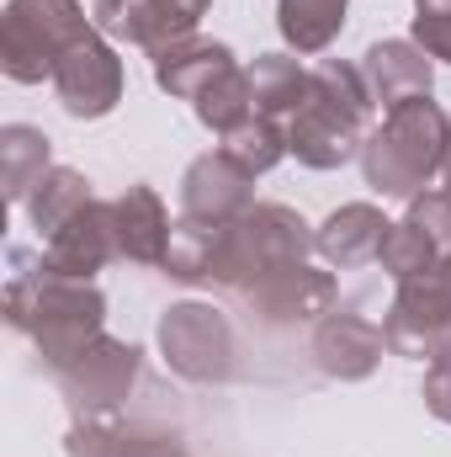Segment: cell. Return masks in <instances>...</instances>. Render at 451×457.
<instances>
[{"label":"cell","mask_w":451,"mask_h":457,"mask_svg":"<svg viewBox=\"0 0 451 457\" xmlns=\"http://www.w3.org/2000/svg\"><path fill=\"white\" fill-rule=\"evenodd\" d=\"M414 16H451V0H414Z\"/></svg>","instance_id":"cell-31"},{"label":"cell","mask_w":451,"mask_h":457,"mask_svg":"<svg viewBox=\"0 0 451 457\" xmlns=\"http://www.w3.org/2000/svg\"><path fill=\"white\" fill-rule=\"evenodd\" d=\"M48 133L43 128H27V122H11L0 128V187H5V203H27V192L48 176Z\"/></svg>","instance_id":"cell-20"},{"label":"cell","mask_w":451,"mask_h":457,"mask_svg":"<svg viewBox=\"0 0 451 457\" xmlns=\"http://www.w3.org/2000/svg\"><path fill=\"white\" fill-rule=\"evenodd\" d=\"M366 86H372V102L377 107H398V102H414V96H430V54L414 43V37H388V43H372L366 48V64H361Z\"/></svg>","instance_id":"cell-14"},{"label":"cell","mask_w":451,"mask_h":457,"mask_svg":"<svg viewBox=\"0 0 451 457\" xmlns=\"http://www.w3.org/2000/svg\"><path fill=\"white\" fill-rule=\"evenodd\" d=\"M218 228H224V224H197V219H181V224H176V234H170L165 277H176V282H208Z\"/></svg>","instance_id":"cell-25"},{"label":"cell","mask_w":451,"mask_h":457,"mask_svg":"<svg viewBox=\"0 0 451 457\" xmlns=\"http://www.w3.org/2000/svg\"><path fill=\"white\" fill-rule=\"evenodd\" d=\"M170 5H176V11H181V16H186V21H202V16H208V5H213V0H170Z\"/></svg>","instance_id":"cell-30"},{"label":"cell","mask_w":451,"mask_h":457,"mask_svg":"<svg viewBox=\"0 0 451 457\" xmlns=\"http://www.w3.org/2000/svg\"><path fill=\"white\" fill-rule=\"evenodd\" d=\"M388 234H393V224L382 219V208H372V203H345V208H335V213L319 224L314 250H319L335 271H345V266L377 261L382 245H388Z\"/></svg>","instance_id":"cell-16"},{"label":"cell","mask_w":451,"mask_h":457,"mask_svg":"<svg viewBox=\"0 0 451 457\" xmlns=\"http://www.w3.org/2000/svg\"><path fill=\"white\" fill-rule=\"evenodd\" d=\"M255 176L239 170L224 149L218 154H202L186 165L181 176V219H197V224H234L244 208H255Z\"/></svg>","instance_id":"cell-10"},{"label":"cell","mask_w":451,"mask_h":457,"mask_svg":"<svg viewBox=\"0 0 451 457\" xmlns=\"http://www.w3.org/2000/svg\"><path fill=\"white\" fill-rule=\"evenodd\" d=\"M96 32L102 37H117V43H133V48H170L181 37L197 32V21H186L170 0H96Z\"/></svg>","instance_id":"cell-13"},{"label":"cell","mask_w":451,"mask_h":457,"mask_svg":"<svg viewBox=\"0 0 451 457\" xmlns=\"http://www.w3.org/2000/svg\"><path fill=\"white\" fill-rule=\"evenodd\" d=\"M308 250H314V228L303 224V213H292V208H282V203H255V208H244L234 224L218 228L208 282L244 298V293L260 287L266 277H276V271H287V266H303Z\"/></svg>","instance_id":"cell-3"},{"label":"cell","mask_w":451,"mask_h":457,"mask_svg":"<svg viewBox=\"0 0 451 457\" xmlns=\"http://www.w3.org/2000/svg\"><path fill=\"white\" fill-rule=\"evenodd\" d=\"M160 351L186 383H228L234 378V330L213 303H176L160 320Z\"/></svg>","instance_id":"cell-5"},{"label":"cell","mask_w":451,"mask_h":457,"mask_svg":"<svg viewBox=\"0 0 451 457\" xmlns=\"http://www.w3.org/2000/svg\"><path fill=\"white\" fill-rule=\"evenodd\" d=\"M224 154L239 165V170H250V176H266L282 154H287V128L276 122V117H244L239 128H228L224 133Z\"/></svg>","instance_id":"cell-23"},{"label":"cell","mask_w":451,"mask_h":457,"mask_svg":"<svg viewBox=\"0 0 451 457\" xmlns=\"http://www.w3.org/2000/svg\"><path fill=\"white\" fill-rule=\"evenodd\" d=\"M425 410L451 426V356H441V361L425 367Z\"/></svg>","instance_id":"cell-28"},{"label":"cell","mask_w":451,"mask_h":457,"mask_svg":"<svg viewBox=\"0 0 451 457\" xmlns=\"http://www.w3.org/2000/svg\"><path fill=\"white\" fill-rule=\"evenodd\" d=\"M404 219L420 228V234H430V245L441 255H451V192H420Z\"/></svg>","instance_id":"cell-27"},{"label":"cell","mask_w":451,"mask_h":457,"mask_svg":"<svg viewBox=\"0 0 451 457\" xmlns=\"http://www.w3.org/2000/svg\"><path fill=\"white\" fill-rule=\"evenodd\" d=\"M53 91L70 117H107L122 102V59L96 27L64 48V59L53 64Z\"/></svg>","instance_id":"cell-7"},{"label":"cell","mask_w":451,"mask_h":457,"mask_svg":"<svg viewBox=\"0 0 451 457\" xmlns=\"http://www.w3.org/2000/svg\"><path fill=\"white\" fill-rule=\"evenodd\" d=\"M447 160H451V117L430 96L388 107L382 128H372L366 144H361L366 187L382 192V197H404V203H414L447 170Z\"/></svg>","instance_id":"cell-2"},{"label":"cell","mask_w":451,"mask_h":457,"mask_svg":"<svg viewBox=\"0 0 451 457\" xmlns=\"http://www.w3.org/2000/svg\"><path fill=\"white\" fill-rule=\"evenodd\" d=\"M224 70H234V48L228 43H208L197 32L154 54V86L170 91V96H181V102H197Z\"/></svg>","instance_id":"cell-17"},{"label":"cell","mask_w":451,"mask_h":457,"mask_svg":"<svg viewBox=\"0 0 451 457\" xmlns=\"http://www.w3.org/2000/svg\"><path fill=\"white\" fill-rule=\"evenodd\" d=\"M414 43L430 59H447L451 64V16H414Z\"/></svg>","instance_id":"cell-29"},{"label":"cell","mask_w":451,"mask_h":457,"mask_svg":"<svg viewBox=\"0 0 451 457\" xmlns=\"http://www.w3.org/2000/svg\"><path fill=\"white\" fill-rule=\"evenodd\" d=\"M244 303L260 325H308V320L335 314V277L314 271L303 261V266H287V271L266 277L260 287H250Z\"/></svg>","instance_id":"cell-9"},{"label":"cell","mask_w":451,"mask_h":457,"mask_svg":"<svg viewBox=\"0 0 451 457\" xmlns=\"http://www.w3.org/2000/svg\"><path fill=\"white\" fill-rule=\"evenodd\" d=\"M345 5L350 0H276V27H282L287 48L324 54L345 27Z\"/></svg>","instance_id":"cell-21"},{"label":"cell","mask_w":451,"mask_h":457,"mask_svg":"<svg viewBox=\"0 0 451 457\" xmlns=\"http://www.w3.org/2000/svg\"><path fill=\"white\" fill-rule=\"evenodd\" d=\"M43 255L59 277H75V282H91L107 261L117 255V219L112 203H86L64 228H53L43 239Z\"/></svg>","instance_id":"cell-11"},{"label":"cell","mask_w":451,"mask_h":457,"mask_svg":"<svg viewBox=\"0 0 451 457\" xmlns=\"http://www.w3.org/2000/svg\"><path fill=\"white\" fill-rule=\"evenodd\" d=\"M361 144H366V117L324 102L319 91H308V102L287 117V154H298V165L308 170H340L345 160L361 154Z\"/></svg>","instance_id":"cell-8"},{"label":"cell","mask_w":451,"mask_h":457,"mask_svg":"<svg viewBox=\"0 0 451 457\" xmlns=\"http://www.w3.org/2000/svg\"><path fill=\"white\" fill-rule=\"evenodd\" d=\"M138 356H144V351L133 341L102 336L70 372H59V388H64L75 420H112L117 410L127 404L133 383H138Z\"/></svg>","instance_id":"cell-6"},{"label":"cell","mask_w":451,"mask_h":457,"mask_svg":"<svg viewBox=\"0 0 451 457\" xmlns=\"http://www.w3.org/2000/svg\"><path fill=\"white\" fill-rule=\"evenodd\" d=\"M112 219H117V255L122 261L165 266L176 224H170V213H165V203H160L154 187H127L112 203Z\"/></svg>","instance_id":"cell-15"},{"label":"cell","mask_w":451,"mask_h":457,"mask_svg":"<svg viewBox=\"0 0 451 457\" xmlns=\"http://www.w3.org/2000/svg\"><path fill=\"white\" fill-rule=\"evenodd\" d=\"M192 107H197V122H202V128H213V133L224 138L228 128H239L244 117H255L250 70H239V64H234V70H224V75H218V80H213V86H208Z\"/></svg>","instance_id":"cell-24"},{"label":"cell","mask_w":451,"mask_h":457,"mask_svg":"<svg viewBox=\"0 0 451 457\" xmlns=\"http://www.w3.org/2000/svg\"><path fill=\"white\" fill-rule=\"evenodd\" d=\"M447 192H451V160H447Z\"/></svg>","instance_id":"cell-32"},{"label":"cell","mask_w":451,"mask_h":457,"mask_svg":"<svg viewBox=\"0 0 451 457\" xmlns=\"http://www.w3.org/2000/svg\"><path fill=\"white\" fill-rule=\"evenodd\" d=\"M5 325L32 336L43 367L59 378L70 372L107 330V298L91 282L59 277L48 255L11 250V282H5Z\"/></svg>","instance_id":"cell-1"},{"label":"cell","mask_w":451,"mask_h":457,"mask_svg":"<svg viewBox=\"0 0 451 457\" xmlns=\"http://www.w3.org/2000/svg\"><path fill=\"white\" fill-rule=\"evenodd\" d=\"M382 325H372L366 314H324L319 320V330H314V356H319V367L340 378V383H361V378H372L377 372V361H382Z\"/></svg>","instance_id":"cell-12"},{"label":"cell","mask_w":451,"mask_h":457,"mask_svg":"<svg viewBox=\"0 0 451 457\" xmlns=\"http://www.w3.org/2000/svg\"><path fill=\"white\" fill-rule=\"evenodd\" d=\"M96 21H86L80 0H11L0 16V70L16 86L53 80V64L70 43H80Z\"/></svg>","instance_id":"cell-4"},{"label":"cell","mask_w":451,"mask_h":457,"mask_svg":"<svg viewBox=\"0 0 451 457\" xmlns=\"http://www.w3.org/2000/svg\"><path fill=\"white\" fill-rule=\"evenodd\" d=\"M86 203H96L91 197V181L80 176V170H70V165H53L32 192H27V219L37 224V234L48 239L53 228H64Z\"/></svg>","instance_id":"cell-22"},{"label":"cell","mask_w":451,"mask_h":457,"mask_svg":"<svg viewBox=\"0 0 451 457\" xmlns=\"http://www.w3.org/2000/svg\"><path fill=\"white\" fill-rule=\"evenodd\" d=\"M382 271L393 277V282H409V277H425L436 261H441V250L430 245V234H420V228L409 224H393V234H388V245H382Z\"/></svg>","instance_id":"cell-26"},{"label":"cell","mask_w":451,"mask_h":457,"mask_svg":"<svg viewBox=\"0 0 451 457\" xmlns=\"http://www.w3.org/2000/svg\"><path fill=\"white\" fill-rule=\"evenodd\" d=\"M250 91H255V112L282 122V117H292L308 102L314 75H308L298 59H287V54H260V59L250 64Z\"/></svg>","instance_id":"cell-19"},{"label":"cell","mask_w":451,"mask_h":457,"mask_svg":"<svg viewBox=\"0 0 451 457\" xmlns=\"http://www.w3.org/2000/svg\"><path fill=\"white\" fill-rule=\"evenodd\" d=\"M70 457H186V447L170 431H144V426H117V420H75Z\"/></svg>","instance_id":"cell-18"}]
</instances>
